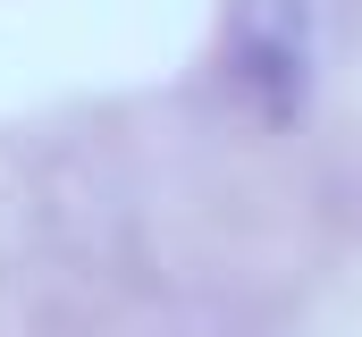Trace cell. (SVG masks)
Listing matches in <instances>:
<instances>
[{"label": "cell", "mask_w": 362, "mask_h": 337, "mask_svg": "<svg viewBox=\"0 0 362 337\" xmlns=\"http://www.w3.org/2000/svg\"><path fill=\"white\" fill-rule=\"evenodd\" d=\"M329 17H337V0H228L219 76L262 127L295 118L312 101V76L329 59Z\"/></svg>", "instance_id": "cell-1"}]
</instances>
